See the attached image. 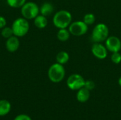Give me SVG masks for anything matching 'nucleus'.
<instances>
[{
    "instance_id": "obj_21",
    "label": "nucleus",
    "mask_w": 121,
    "mask_h": 120,
    "mask_svg": "<svg viewBox=\"0 0 121 120\" xmlns=\"http://www.w3.org/2000/svg\"><path fill=\"white\" fill-rule=\"evenodd\" d=\"M84 87L91 91L93 89H94V88H95V83L93 81H91V80L85 81V83H84Z\"/></svg>"
},
{
    "instance_id": "obj_14",
    "label": "nucleus",
    "mask_w": 121,
    "mask_h": 120,
    "mask_svg": "<svg viewBox=\"0 0 121 120\" xmlns=\"http://www.w3.org/2000/svg\"><path fill=\"white\" fill-rule=\"evenodd\" d=\"M69 60V55L65 51H61V52H58L56 56L57 63H59L62 65L67 64Z\"/></svg>"
},
{
    "instance_id": "obj_12",
    "label": "nucleus",
    "mask_w": 121,
    "mask_h": 120,
    "mask_svg": "<svg viewBox=\"0 0 121 120\" xmlns=\"http://www.w3.org/2000/svg\"><path fill=\"white\" fill-rule=\"evenodd\" d=\"M53 11H54V6L50 2H45L40 7V14L46 17L50 16L53 13Z\"/></svg>"
},
{
    "instance_id": "obj_5",
    "label": "nucleus",
    "mask_w": 121,
    "mask_h": 120,
    "mask_svg": "<svg viewBox=\"0 0 121 120\" xmlns=\"http://www.w3.org/2000/svg\"><path fill=\"white\" fill-rule=\"evenodd\" d=\"M21 14L23 18L27 20L34 19L40 13L39 6L34 2H26L21 8Z\"/></svg>"
},
{
    "instance_id": "obj_3",
    "label": "nucleus",
    "mask_w": 121,
    "mask_h": 120,
    "mask_svg": "<svg viewBox=\"0 0 121 120\" xmlns=\"http://www.w3.org/2000/svg\"><path fill=\"white\" fill-rule=\"evenodd\" d=\"M109 29L108 26L102 23H98L93 29L91 39L94 42H103L108 37Z\"/></svg>"
},
{
    "instance_id": "obj_1",
    "label": "nucleus",
    "mask_w": 121,
    "mask_h": 120,
    "mask_svg": "<svg viewBox=\"0 0 121 120\" xmlns=\"http://www.w3.org/2000/svg\"><path fill=\"white\" fill-rule=\"evenodd\" d=\"M72 16L69 11L67 10H60L56 12L53 16L52 22L54 25L59 28H67L72 23Z\"/></svg>"
},
{
    "instance_id": "obj_11",
    "label": "nucleus",
    "mask_w": 121,
    "mask_h": 120,
    "mask_svg": "<svg viewBox=\"0 0 121 120\" xmlns=\"http://www.w3.org/2000/svg\"><path fill=\"white\" fill-rule=\"evenodd\" d=\"M90 97V91L83 87L78 90L77 93V99L80 103H86Z\"/></svg>"
},
{
    "instance_id": "obj_18",
    "label": "nucleus",
    "mask_w": 121,
    "mask_h": 120,
    "mask_svg": "<svg viewBox=\"0 0 121 120\" xmlns=\"http://www.w3.org/2000/svg\"><path fill=\"white\" fill-rule=\"evenodd\" d=\"M1 34L2 35V37H4V38H6V39H8L10 37L14 35L12 28H10V27H7V26H5L4 28H3L1 29Z\"/></svg>"
},
{
    "instance_id": "obj_9",
    "label": "nucleus",
    "mask_w": 121,
    "mask_h": 120,
    "mask_svg": "<svg viewBox=\"0 0 121 120\" xmlns=\"http://www.w3.org/2000/svg\"><path fill=\"white\" fill-rule=\"evenodd\" d=\"M91 52L93 55L99 59H104L108 56V50L101 42H94L91 47Z\"/></svg>"
},
{
    "instance_id": "obj_22",
    "label": "nucleus",
    "mask_w": 121,
    "mask_h": 120,
    "mask_svg": "<svg viewBox=\"0 0 121 120\" xmlns=\"http://www.w3.org/2000/svg\"><path fill=\"white\" fill-rule=\"evenodd\" d=\"M14 120H32L30 119V117L26 115H18Z\"/></svg>"
},
{
    "instance_id": "obj_13",
    "label": "nucleus",
    "mask_w": 121,
    "mask_h": 120,
    "mask_svg": "<svg viewBox=\"0 0 121 120\" xmlns=\"http://www.w3.org/2000/svg\"><path fill=\"white\" fill-rule=\"evenodd\" d=\"M48 19L46 16H44L41 14H38L35 18H34V25L36 28L42 29L47 26L48 25Z\"/></svg>"
},
{
    "instance_id": "obj_19",
    "label": "nucleus",
    "mask_w": 121,
    "mask_h": 120,
    "mask_svg": "<svg viewBox=\"0 0 121 120\" xmlns=\"http://www.w3.org/2000/svg\"><path fill=\"white\" fill-rule=\"evenodd\" d=\"M96 20L95 16L93 13H86L83 18V21L89 26L92 25L93 23H94Z\"/></svg>"
},
{
    "instance_id": "obj_10",
    "label": "nucleus",
    "mask_w": 121,
    "mask_h": 120,
    "mask_svg": "<svg viewBox=\"0 0 121 120\" xmlns=\"http://www.w3.org/2000/svg\"><path fill=\"white\" fill-rule=\"evenodd\" d=\"M19 46H20V42L17 36L13 35L9 38L6 39V47L9 52H16L19 48Z\"/></svg>"
},
{
    "instance_id": "obj_2",
    "label": "nucleus",
    "mask_w": 121,
    "mask_h": 120,
    "mask_svg": "<svg viewBox=\"0 0 121 120\" xmlns=\"http://www.w3.org/2000/svg\"><path fill=\"white\" fill-rule=\"evenodd\" d=\"M49 79L53 83L61 82L65 76V69L63 65L55 63L52 64L48 71Z\"/></svg>"
},
{
    "instance_id": "obj_8",
    "label": "nucleus",
    "mask_w": 121,
    "mask_h": 120,
    "mask_svg": "<svg viewBox=\"0 0 121 120\" xmlns=\"http://www.w3.org/2000/svg\"><path fill=\"white\" fill-rule=\"evenodd\" d=\"M105 46L108 51H110L111 53L120 52L121 50V40L116 36H108L105 41Z\"/></svg>"
},
{
    "instance_id": "obj_7",
    "label": "nucleus",
    "mask_w": 121,
    "mask_h": 120,
    "mask_svg": "<svg viewBox=\"0 0 121 120\" xmlns=\"http://www.w3.org/2000/svg\"><path fill=\"white\" fill-rule=\"evenodd\" d=\"M84 79L78 74H73L70 75L67 80V87L72 91H78L84 86Z\"/></svg>"
},
{
    "instance_id": "obj_20",
    "label": "nucleus",
    "mask_w": 121,
    "mask_h": 120,
    "mask_svg": "<svg viewBox=\"0 0 121 120\" xmlns=\"http://www.w3.org/2000/svg\"><path fill=\"white\" fill-rule=\"evenodd\" d=\"M111 61L113 63H114L116 64H118L121 62V54L119 52H113L111 54Z\"/></svg>"
},
{
    "instance_id": "obj_6",
    "label": "nucleus",
    "mask_w": 121,
    "mask_h": 120,
    "mask_svg": "<svg viewBox=\"0 0 121 120\" xmlns=\"http://www.w3.org/2000/svg\"><path fill=\"white\" fill-rule=\"evenodd\" d=\"M68 30L70 34L74 36H82L86 33L88 25L83 21H77L71 23Z\"/></svg>"
},
{
    "instance_id": "obj_23",
    "label": "nucleus",
    "mask_w": 121,
    "mask_h": 120,
    "mask_svg": "<svg viewBox=\"0 0 121 120\" xmlns=\"http://www.w3.org/2000/svg\"><path fill=\"white\" fill-rule=\"evenodd\" d=\"M6 25V20L4 16H0V29H2L4 28Z\"/></svg>"
},
{
    "instance_id": "obj_15",
    "label": "nucleus",
    "mask_w": 121,
    "mask_h": 120,
    "mask_svg": "<svg viewBox=\"0 0 121 120\" xmlns=\"http://www.w3.org/2000/svg\"><path fill=\"white\" fill-rule=\"evenodd\" d=\"M70 35L71 34H70L69 30H67V28H62V29H59V30L57 33V37L60 41L66 42L69 40Z\"/></svg>"
},
{
    "instance_id": "obj_4",
    "label": "nucleus",
    "mask_w": 121,
    "mask_h": 120,
    "mask_svg": "<svg viewBox=\"0 0 121 120\" xmlns=\"http://www.w3.org/2000/svg\"><path fill=\"white\" fill-rule=\"evenodd\" d=\"M11 28L15 36L23 37L28 33L30 25L28 20L25 18H18L13 22Z\"/></svg>"
},
{
    "instance_id": "obj_16",
    "label": "nucleus",
    "mask_w": 121,
    "mask_h": 120,
    "mask_svg": "<svg viewBox=\"0 0 121 120\" xmlns=\"http://www.w3.org/2000/svg\"><path fill=\"white\" fill-rule=\"evenodd\" d=\"M11 110V104L6 100H0V116L7 115Z\"/></svg>"
},
{
    "instance_id": "obj_24",
    "label": "nucleus",
    "mask_w": 121,
    "mask_h": 120,
    "mask_svg": "<svg viewBox=\"0 0 121 120\" xmlns=\"http://www.w3.org/2000/svg\"><path fill=\"white\" fill-rule=\"evenodd\" d=\"M118 84H119V86L121 87V76L119 78V79H118Z\"/></svg>"
},
{
    "instance_id": "obj_17",
    "label": "nucleus",
    "mask_w": 121,
    "mask_h": 120,
    "mask_svg": "<svg viewBox=\"0 0 121 120\" xmlns=\"http://www.w3.org/2000/svg\"><path fill=\"white\" fill-rule=\"evenodd\" d=\"M26 0H6L7 4L11 8H21Z\"/></svg>"
}]
</instances>
